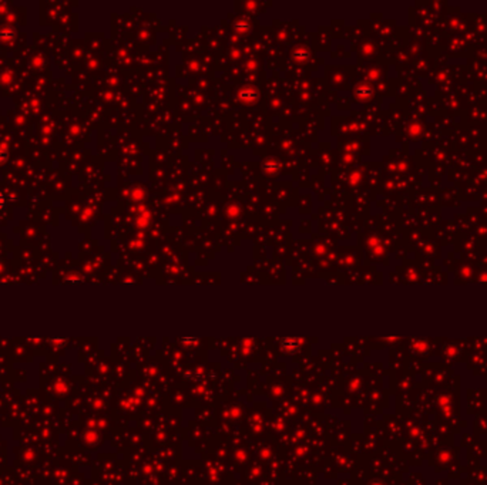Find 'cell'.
Instances as JSON below:
<instances>
[{
  "label": "cell",
  "instance_id": "3957f363",
  "mask_svg": "<svg viewBox=\"0 0 487 485\" xmlns=\"http://www.w3.org/2000/svg\"><path fill=\"white\" fill-rule=\"evenodd\" d=\"M3 206H4V195L0 192V211L3 209Z\"/></svg>",
  "mask_w": 487,
  "mask_h": 485
},
{
  "label": "cell",
  "instance_id": "7a4b0ae2",
  "mask_svg": "<svg viewBox=\"0 0 487 485\" xmlns=\"http://www.w3.org/2000/svg\"><path fill=\"white\" fill-rule=\"evenodd\" d=\"M8 155H9V151H8V148H6L4 145H0V164L6 162V159H8Z\"/></svg>",
  "mask_w": 487,
  "mask_h": 485
},
{
  "label": "cell",
  "instance_id": "6da1fadb",
  "mask_svg": "<svg viewBox=\"0 0 487 485\" xmlns=\"http://www.w3.org/2000/svg\"><path fill=\"white\" fill-rule=\"evenodd\" d=\"M14 37V30L10 27L0 28V40H10Z\"/></svg>",
  "mask_w": 487,
  "mask_h": 485
}]
</instances>
